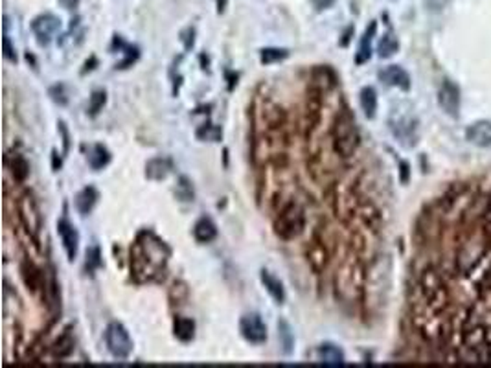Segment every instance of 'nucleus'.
<instances>
[{"label":"nucleus","mask_w":491,"mask_h":368,"mask_svg":"<svg viewBox=\"0 0 491 368\" xmlns=\"http://www.w3.org/2000/svg\"><path fill=\"white\" fill-rule=\"evenodd\" d=\"M57 234L61 237L63 249H65L68 262H74L77 256V251H80V234H77V228L66 217H63V219L57 221Z\"/></svg>","instance_id":"obj_8"},{"label":"nucleus","mask_w":491,"mask_h":368,"mask_svg":"<svg viewBox=\"0 0 491 368\" xmlns=\"http://www.w3.org/2000/svg\"><path fill=\"white\" fill-rule=\"evenodd\" d=\"M21 277L22 280H24L26 288L30 289L31 293L43 291V288H45L46 272H43L31 260H22Z\"/></svg>","instance_id":"obj_11"},{"label":"nucleus","mask_w":491,"mask_h":368,"mask_svg":"<svg viewBox=\"0 0 491 368\" xmlns=\"http://www.w3.org/2000/svg\"><path fill=\"white\" fill-rule=\"evenodd\" d=\"M61 30V20L52 13H45L31 20V31L37 37V43L41 46H48Z\"/></svg>","instance_id":"obj_7"},{"label":"nucleus","mask_w":491,"mask_h":368,"mask_svg":"<svg viewBox=\"0 0 491 368\" xmlns=\"http://www.w3.org/2000/svg\"><path fill=\"white\" fill-rule=\"evenodd\" d=\"M259 278H262V284H264V288L267 289V293L273 297V300L276 304H284L285 302V289H284V284L280 282V278H276L271 271H265V269H262V272H259Z\"/></svg>","instance_id":"obj_16"},{"label":"nucleus","mask_w":491,"mask_h":368,"mask_svg":"<svg viewBox=\"0 0 491 368\" xmlns=\"http://www.w3.org/2000/svg\"><path fill=\"white\" fill-rule=\"evenodd\" d=\"M4 57L8 61H11V63H17L15 48L11 46V41H10V37H8V34H4Z\"/></svg>","instance_id":"obj_36"},{"label":"nucleus","mask_w":491,"mask_h":368,"mask_svg":"<svg viewBox=\"0 0 491 368\" xmlns=\"http://www.w3.org/2000/svg\"><path fill=\"white\" fill-rule=\"evenodd\" d=\"M17 216L21 219V225L24 230L33 237V242H39V234L43 228V216L39 210V205L33 199L31 193H24L17 201Z\"/></svg>","instance_id":"obj_4"},{"label":"nucleus","mask_w":491,"mask_h":368,"mask_svg":"<svg viewBox=\"0 0 491 368\" xmlns=\"http://www.w3.org/2000/svg\"><path fill=\"white\" fill-rule=\"evenodd\" d=\"M438 101H440V107L447 115L456 117L458 109H460V91H458V87L453 81H444V85L440 87V92H438Z\"/></svg>","instance_id":"obj_10"},{"label":"nucleus","mask_w":491,"mask_h":368,"mask_svg":"<svg viewBox=\"0 0 491 368\" xmlns=\"http://www.w3.org/2000/svg\"><path fill=\"white\" fill-rule=\"evenodd\" d=\"M50 96H52V100L56 101V103H59V105H66V101H68V96H66V92H65V85H54L50 89Z\"/></svg>","instance_id":"obj_35"},{"label":"nucleus","mask_w":491,"mask_h":368,"mask_svg":"<svg viewBox=\"0 0 491 368\" xmlns=\"http://www.w3.org/2000/svg\"><path fill=\"white\" fill-rule=\"evenodd\" d=\"M175 196L181 199V201L184 203H190L193 201V197H195V193H193V186H192V181L188 179V177H181L177 181V186H175Z\"/></svg>","instance_id":"obj_32"},{"label":"nucleus","mask_w":491,"mask_h":368,"mask_svg":"<svg viewBox=\"0 0 491 368\" xmlns=\"http://www.w3.org/2000/svg\"><path fill=\"white\" fill-rule=\"evenodd\" d=\"M305 228V210L304 207L296 201L285 203L284 207L280 208V212L274 217V234L284 240V242H291L302 236Z\"/></svg>","instance_id":"obj_3"},{"label":"nucleus","mask_w":491,"mask_h":368,"mask_svg":"<svg viewBox=\"0 0 491 368\" xmlns=\"http://www.w3.org/2000/svg\"><path fill=\"white\" fill-rule=\"evenodd\" d=\"M467 140L471 144H475L478 147H490L491 146V122L481 120L475 122L473 126L467 127L466 131Z\"/></svg>","instance_id":"obj_13"},{"label":"nucleus","mask_w":491,"mask_h":368,"mask_svg":"<svg viewBox=\"0 0 491 368\" xmlns=\"http://www.w3.org/2000/svg\"><path fill=\"white\" fill-rule=\"evenodd\" d=\"M193 237L199 243H210L218 237V225L210 219V217H201L195 225H193Z\"/></svg>","instance_id":"obj_18"},{"label":"nucleus","mask_w":491,"mask_h":368,"mask_svg":"<svg viewBox=\"0 0 491 368\" xmlns=\"http://www.w3.org/2000/svg\"><path fill=\"white\" fill-rule=\"evenodd\" d=\"M278 341H280V350L284 355H291L294 352V333L291 324L284 318L278 321Z\"/></svg>","instance_id":"obj_23"},{"label":"nucleus","mask_w":491,"mask_h":368,"mask_svg":"<svg viewBox=\"0 0 491 368\" xmlns=\"http://www.w3.org/2000/svg\"><path fill=\"white\" fill-rule=\"evenodd\" d=\"M98 199H100V193H98L96 188L94 186L83 188L82 192L76 196L77 212L82 214V216H89V214L94 210V207H96Z\"/></svg>","instance_id":"obj_19"},{"label":"nucleus","mask_w":491,"mask_h":368,"mask_svg":"<svg viewBox=\"0 0 491 368\" xmlns=\"http://www.w3.org/2000/svg\"><path fill=\"white\" fill-rule=\"evenodd\" d=\"M107 350L114 359H127L133 352V339L120 323H111L105 330Z\"/></svg>","instance_id":"obj_5"},{"label":"nucleus","mask_w":491,"mask_h":368,"mask_svg":"<svg viewBox=\"0 0 491 368\" xmlns=\"http://www.w3.org/2000/svg\"><path fill=\"white\" fill-rule=\"evenodd\" d=\"M112 45L118 46V48H120V50H122L123 54H126V59L120 61V63H116V68H120V71H122V68H129V66H131L133 63H135V61L138 59V56H140V52H138L137 46L127 45L126 41H123L120 36H114V41H112Z\"/></svg>","instance_id":"obj_25"},{"label":"nucleus","mask_w":491,"mask_h":368,"mask_svg":"<svg viewBox=\"0 0 491 368\" xmlns=\"http://www.w3.org/2000/svg\"><path fill=\"white\" fill-rule=\"evenodd\" d=\"M305 256H308L309 267L313 269L317 274H320V272L328 267V260H329L328 247H326V242L319 236V234H315L311 243H309L308 249H305Z\"/></svg>","instance_id":"obj_9"},{"label":"nucleus","mask_w":491,"mask_h":368,"mask_svg":"<svg viewBox=\"0 0 491 368\" xmlns=\"http://www.w3.org/2000/svg\"><path fill=\"white\" fill-rule=\"evenodd\" d=\"M335 2H337V0H311V4H313V8L317 11L328 10V8H331Z\"/></svg>","instance_id":"obj_38"},{"label":"nucleus","mask_w":491,"mask_h":368,"mask_svg":"<svg viewBox=\"0 0 491 368\" xmlns=\"http://www.w3.org/2000/svg\"><path fill=\"white\" fill-rule=\"evenodd\" d=\"M173 335L181 343H190L195 337V323L188 317H175V321H173Z\"/></svg>","instance_id":"obj_20"},{"label":"nucleus","mask_w":491,"mask_h":368,"mask_svg":"<svg viewBox=\"0 0 491 368\" xmlns=\"http://www.w3.org/2000/svg\"><path fill=\"white\" fill-rule=\"evenodd\" d=\"M169 300L173 306H181L188 300V286L184 282H175L169 289Z\"/></svg>","instance_id":"obj_34"},{"label":"nucleus","mask_w":491,"mask_h":368,"mask_svg":"<svg viewBox=\"0 0 491 368\" xmlns=\"http://www.w3.org/2000/svg\"><path fill=\"white\" fill-rule=\"evenodd\" d=\"M289 57V50L285 48H264L259 50V61L264 65H273V63H280Z\"/></svg>","instance_id":"obj_30"},{"label":"nucleus","mask_w":491,"mask_h":368,"mask_svg":"<svg viewBox=\"0 0 491 368\" xmlns=\"http://www.w3.org/2000/svg\"><path fill=\"white\" fill-rule=\"evenodd\" d=\"M239 332L250 344H264L267 341V326L258 313H247L239 321Z\"/></svg>","instance_id":"obj_6"},{"label":"nucleus","mask_w":491,"mask_h":368,"mask_svg":"<svg viewBox=\"0 0 491 368\" xmlns=\"http://www.w3.org/2000/svg\"><path fill=\"white\" fill-rule=\"evenodd\" d=\"M107 103V92L105 91H94L89 101V115L91 117H98L100 111H103V107Z\"/></svg>","instance_id":"obj_33"},{"label":"nucleus","mask_w":491,"mask_h":368,"mask_svg":"<svg viewBox=\"0 0 491 368\" xmlns=\"http://www.w3.org/2000/svg\"><path fill=\"white\" fill-rule=\"evenodd\" d=\"M379 80L388 87H398L403 91L410 89V76L407 74L405 68H401L400 65L385 66L383 71H379Z\"/></svg>","instance_id":"obj_12"},{"label":"nucleus","mask_w":491,"mask_h":368,"mask_svg":"<svg viewBox=\"0 0 491 368\" xmlns=\"http://www.w3.org/2000/svg\"><path fill=\"white\" fill-rule=\"evenodd\" d=\"M331 144H333V152L342 159H349L357 152V147L361 144V136L354 115L349 112V109H342L335 117L333 126H331Z\"/></svg>","instance_id":"obj_2"},{"label":"nucleus","mask_w":491,"mask_h":368,"mask_svg":"<svg viewBox=\"0 0 491 368\" xmlns=\"http://www.w3.org/2000/svg\"><path fill=\"white\" fill-rule=\"evenodd\" d=\"M103 265V260H102V251H100V247H91L89 251H86V256H85V272L86 274H94V272L98 271V269Z\"/></svg>","instance_id":"obj_29"},{"label":"nucleus","mask_w":491,"mask_h":368,"mask_svg":"<svg viewBox=\"0 0 491 368\" xmlns=\"http://www.w3.org/2000/svg\"><path fill=\"white\" fill-rule=\"evenodd\" d=\"M169 249L153 233L138 234L131 247V272L137 282H151L166 269Z\"/></svg>","instance_id":"obj_1"},{"label":"nucleus","mask_w":491,"mask_h":368,"mask_svg":"<svg viewBox=\"0 0 491 368\" xmlns=\"http://www.w3.org/2000/svg\"><path fill=\"white\" fill-rule=\"evenodd\" d=\"M8 164H10V172L17 182H24L26 179H28V175H30V164L26 162L24 156L17 155L15 153V155L11 156V161L8 162Z\"/></svg>","instance_id":"obj_27"},{"label":"nucleus","mask_w":491,"mask_h":368,"mask_svg":"<svg viewBox=\"0 0 491 368\" xmlns=\"http://www.w3.org/2000/svg\"><path fill=\"white\" fill-rule=\"evenodd\" d=\"M390 127L394 135L403 142L405 146H414L416 142V122L412 118H400V120L390 122Z\"/></svg>","instance_id":"obj_15"},{"label":"nucleus","mask_w":491,"mask_h":368,"mask_svg":"<svg viewBox=\"0 0 491 368\" xmlns=\"http://www.w3.org/2000/svg\"><path fill=\"white\" fill-rule=\"evenodd\" d=\"M449 2L451 0H425V6L430 11H440L444 10Z\"/></svg>","instance_id":"obj_37"},{"label":"nucleus","mask_w":491,"mask_h":368,"mask_svg":"<svg viewBox=\"0 0 491 368\" xmlns=\"http://www.w3.org/2000/svg\"><path fill=\"white\" fill-rule=\"evenodd\" d=\"M59 4L65 8V10H76L77 4H80V0H59Z\"/></svg>","instance_id":"obj_39"},{"label":"nucleus","mask_w":491,"mask_h":368,"mask_svg":"<svg viewBox=\"0 0 491 368\" xmlns=\"http://www.w3.org/2000/svg\"><path fill=\"white\" fill-rule=\"evenodd\" d=\"M359 103L361 109L365 111L366 118H374L375 111H377V92L372 87H365L359 92Z\"/></svg>","instance_id":"obj_26"},{"label":"nucleus","mask_w":491,"mask_h":368,"mask_svg":"<svg viewBox=\"0 0 491 368\" xmlns=\"http://www.w3.org/2000/svg\"><path fill=\"white\" fill-rule=\"evenodd\" d=\"M74 346H76V341H74V337H72L70 330H66L61 337L57 339L56 343H54V346H52V353H54V358L56 359H66L72 355Z\"/></svg>","instance_id":"obj_24"},{"label":"nucleus","mask_w":491,"mask_h":368,"mask_svg":"<svg viewBox=\"0 0 491 368\" xmlns=\"http://www.w3.org/2000/svg\"><path fill=\"white\" fill-rule=\"evenodd\" d=\"M317 358H319L320 363L324 365H345V352L333 343H322L317 348Z\"/></svg>","instance_id":"obj_17"},{"label":"nucleus","mask_w":491,"mask_h":368,"mask_svg":"<svg viewBox=\"0 0 491 368\" xmlns=\"http://www.w3.org/2000/svg\"><path fill=\"white\" fill-rule=\"evenodd\" d=\"M398 48H400V41H398V37L392 31H388V34L381 37L379 45H377V54H379V57L386 59V57L394 56Z\"/></svg>","instance_id":"obj_28"},{"label":"nucleus","mask_w":491,"mask_h":368,"mask_svg":"<svg viewBox=\"0 0 491 368\" xmlns=\"http://www.w3.org/2000/svg\"><path fill=\"white\" fill-rule=\"evenodd\" d=\"M86 161H89V166L94 170V172H100L103 168L111 162V153L102 144H96V146L91 147V152L86 155Z\"/></svg>","instance_id":"obj_22"},{"label":"nucleus","mask_w":491,"mask_h":368,"mask_svg":"<svg viewBox=\"0 0 491 368\" xmlns=\"http://www.w3.org/2000/svg\"><path fill=\"white\" fill-rule=\"evenodd\" d=\"M375 30H377V24L372 22V24L366 28L365 34H363V37H361L359 50H357V56H355V63H357V65H363V63H366V61L372 57V39H374L375 36Z\"/></svg>","instance_id":"obj_21"},{"label":"nucleus","mask_w":491,"mask_h":368,"mask_svg":"<svg viewBox=\"0 0 491 368\" xmlns=\"http://www.w3.org/2000/svg\"><path fill=\"white\" fill-rule=\"evenodd\" d=\"M195 136L203 142H219L221 140V136H223V129L213 126V124H204V126H201L197 131H195Z\"/></svg>","instance_id":"obj_31"},{"label":"nucleus","mask_w":491,"mask_h":368,"mask_svg":"<svg viewBox=\"0 0 491 368\" xmlns=\"http://www.w3.org/2000/svg\"><path fill=\"white\" fill-rule=\"evenodd\" d=\"M173 173V162L166 156H157L146 164V177L149 181H164Z\"/></svg>","instance_id":"obj_14"}]
</instances>
